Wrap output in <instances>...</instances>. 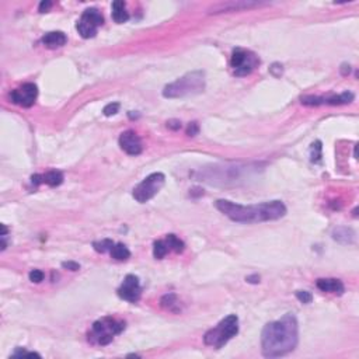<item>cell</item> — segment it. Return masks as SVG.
Wrapping results in <instances>:
<instances>
[{
  "mask_svg": "<svg viewBox=\"0 0 359 359\" xmlns=\"http://www.w3.org/2000/svg\"><path fill=\"white\" fill-rule=\"evenodd\" d=\"M167 126H168L170 129H174V131H177V129H180V128H181V122H180V121H175V119H171V121H168V122H167Z\"/></svg>",
  "mask_w": 359,
  "mask_h": 359,
  "instance_id": "31",
  "label": "cell"
},
{
  "mask_svg": "<svg viewBox=\"0 0 359 359\" xmlns=\"http://www.w3.org/2000/svg\"><path fill=\"white\" fill-rule=\"evenodd\" d=\"M198 132H199V126L196 122H191L190 125H188V129H187V135L190 136H195L198 135Z\"/></svg>",
  "mask_w": 359,
  "mask_h": 359,
  "instance_id": "28",
  "label": "cell"
},
{
  "mask_svg": "<svg viewBox=\"0 0 359 359\" xmlns=\"http://www.w3.org/2000/svg\"><path fill=\"white\" fill-rule=\"evenodd\" d=\"M239 332V319L236 314H230L224 317L216 327L205 332L204 342L208 347H214L221 350L229 341Z\"/></svg>",
  "mask_w": 359,
  "mask_h": 359,
  "instance_id": "4",
  "label": "cell"
},
{
  "mask_svg": "<svg viewBox=\"0 0 359 359\" xmlns=\"http://www.w3.org/2000/svg\"><path fill=\"white\" fill-rule=\"evenodd\" d=\"M37 96H38V87L34 83H26L20 87L14 88L10 93L11 101L24 108L32 107L37 100Z\"/></svg>",
  "mask_w": 359,
  "mask_h": 359,
  "instance_id": "9",
  "label": "cell"
},
{
  "mask_svg": "<svg viewBox=\"0 0 359 359\" xmlns=\"http://www.w3.org/2000/svg\"><path fill=\"white\" fill-rule=\"evenodd\" d=\"M114 244H115V243L112 242L111 239H104V240H101V242L93 243V247H94V250H96L97 252L104 254V252L111 251V250H112V247H114Z\"/></svg>",
  "mask_w": 359,
  "mask_h": 359,
  "instance_id": "22",
  "label": "cell"
},
{
  "mask_svg": "<svg viewBox=\"0 0 359 359\" xmlns=\"http://www.w3.org/2000/svg\"><path fill=\"white\" fill-rule=\"evenodd\" d=\"M119 146L121 149L131 156H138L142 153L143 146H142V140L140 138L136 135L134 131H126L122 132L119 136Z\"/></svg>",
  "mask_w": 359,
  "mask_h": 359,
  "instance_id": "12",
  "label": "cell"
},
{
  "mask_svg": "<svg viewBox=\"0 0 359 359\" xmlns=\"http://www.w3.org/2000/svg\"><path fill=\"white\" fill-rule=\"evenodd\" d=\"M42 44L49 49H55V48H60L66 44L68 41V37L62 32V31H51V32H47L44 37H42Z\"/></svg>",
  "mask_w": 359,
  "mask_h": 359,
  "instance_id": "15",
  "label": "cell"
},
{
  "mask_svg": "<svg viewBox=\"0 0 359 359\" xmlns=\"http://www.w3.org/2000/svg\"><path fill=\"white\" fill-rule=\"evenodd\" d=\"M166 243L168 246L170 250H173L175 252H183L185 249V244L183 240H180L175 234H167L166 237Z\"/></svg>",
  "mask_w": 359,
  "mask_h": 359,
  "instance_id": "20",
  "label": "cell"
},
{
  "mask_svg": "<svg viewBox=\"0 0 359 359\" xmlns=\"http://www.w3.org/2000/svg\"><path fill=\"white\" fill-rule=\"evenodd\" d=\"M354 101V94L350 91H345L338 96H330V97H314V96H306L302 97V104L304 106H341V104H348Z\"/></svg>",
  "mask_w": 359,
  "mask_h": 359,
  "instance_id": "11",
  "label": "cell"
},
{
  "mask_svg": "<svg viewBox=\"0 0 359 359\" xmlns=\"http://www.w3.org/2000/svg\"><path fill=\"white\" fill-rule=\"evenodd\" d=\"M299 326L293 313H286L282 319L265 324L261 334L262 355L278 358L289 354L298 347Z\"/></svg>",
  "mask_w": 359,
  "mask_h": 359,
  "instance_id": "1",
  "label": "cell"
},
{
  "mask_svg": "<svg viewBox=\"0 0 359 359\" xmlns=\"http://www.w3.org/2000/svg\"><path fill=\"white\" fill-rule=\"evenodd\" d=\"M118 111H119V103H111V104L106 106L104 110H103V112H104V115H106V117L115 115Z\"/></svg>",
  "mask_w": 359,
  "mask_h": 359,
  "instance_id": "25",
  "label": "cell"
},
{
  "mask_svg": "<svg viewBox=\"0 0 359 359\" xmlns=\"http://www.w3.org/2000/svg\"><path fill=\"white\" fill-rule=\"evenodd\" d=\"M52 7V1H41L39 3V13H45V11H48L49 9Z\"/></svg>",
  "mask_w": 359,
  "mask_h": 359,
  "instance_id": "30",
  "label": "cell"
},
{
  "mask_svg": "<svg viewBox=\"0 0 359 359\" xmlns=\"http://www.w3.org/2000/svg\"><path fill=\"white\" fill-rule=\"evenodd\" d=\"M44 272L39 271V270H32L29 272V281L35 282V283H39V282L44 281Z\"/></svg>",
  "mask_w": 359,
  "mask_h": 359,
  "instance_id": "27",
  "label": "cell"
},
{
  "mask_svg": "<svg viewBox=\"0 0 359 359\" xmlns=\"http://www.w3.org/2000/svg\"><path fill=\"white\" fill-rule=\"evenodd\" d=\"M260 65V59L250 51L237 48L234 49L230 59V66L233 68L236 76H247Z\"/></svg>",
  "mask_w": 359,
  "mask_h": 359,
  "instance_id": "7",
  "label": "cell"
},
{
  "mask_svg": "<svg viewBox=\"0 0 359 359\" xmlns=\"http://www.w3.org/2000/svg\"><path fill=\"white\" fill-rule=\"evenodd\" d=\"M265 3H258V1H229V3H219L209 10L211 13H224V11H239V10L251 9V7H258Z\"/></svg>",
  "mask_w": 359,
  "mask_h": 359,
  "instance_id": "13",
  "label": "cell"
},
{
  "mask_svg": "<svg viewBox=\"0 0 359 359\" xmlns=\"http://www.w3.org/2000/svg\"><path fill=\"white\" fill-rule=\"evenodd\" d=\"M140 293H142V288H140L139 278L135 275H126L122 285L118 289V296L124 301L135 303L139 301Z\"/></svg>",
  "mask_w": 359,
  "mask_h": 359,
  "instance_id": "10",
  "label": "cell"
},
{
  "mask_svg": "<svg viewBox=\"0 0 359 359\" xmlns=\"http://www.w3.org/2000/svg\"><path fill=\"white\" fill-rule=\"evenodd\" d=\"M218 211L237 223H258L268 221H278L286 215V206L282 201H271L255 205H239L227 199H218L215 202Z\"/></svg>",
  "mask_w": 359,
  "mask_h": 359,
  "instance_id": "2",
  "label": "cell"
},
{
  "mask_svg": "<svg viewBox=\"0 0 359 359\" xmlns=\"http://www.w3.org/2000/svg\"><path fill=\"white\" fill-rule=\"evenodd\" d=\"M112 19L115 23L118 24H122V23H126L128 19H129V14L126 11V4L125 1L122 0H117L112 3Z\"/></svg>",
  "mask_w": 359,
  "mask_h": 359,
  "instance_id": "16",
  "label": "cell"
},
{
  "mask_svg": "<svg viewBox=\"0 0 359 359\" xmlns=\"http://www.w3.org/2000/svg\"><path fill=\"white\" fill-rule=\"evenodd\" d=\"M296 298L302 302V303H311L313 301V296H311L310 292L307 291H298L296 292Z\"/></svg>",
  "mask_w": 359,
  "mask_h": 359,
  "instance_id": "26",
  "label": "cell"
},
{
  "mask_svg": "<svg viewBox=\"0 0 359 359\" xmlns=\"http://www.w3.org/2000/svg\"><path fill=\"white\" fill-rule=\"evenodd\" d=\"M104 24V17L97 9H87L82 14V17L78 21V28L80 37L83 38H93L97 34L98 27Z\"/></svg>",
  "mask_w": 359,
  "mask_h": 359,
  "instance_id": "8",
  "label": "cell"
},
{
  "mask_svg": "<svg viewBox=\"0 0 359 359\" xmlns=\"http://www.w3.org/2000/svg\"><path fill=\"white\" fill-rule=\"evenodd\" d=\"M31 183L34 185H39L41 183H44V178L41 174H34L31 177Z\"/></svg>",
  "mask_w": 359,
  "mask_h": 359,
  "instance_id": "32",
  "label": "cell"
},
{
  "mask_svg": "<svg viewBox=\"0 0 359 359\" xmlns=\"http://www.w3.org/2000/svg\"><path fill=\"white\" fill-rule=\"evenodd\" d=\"M323 146H321L320 140H316L310 147V160L311 163H320L321 157H323Z\"/></svg>",
  "mask_w": 359,
  "mask_h": 359,
  "instance_id": "23",
  "label": "cell"
},
{
  "mask_svg": "<svg viewBox=\"0 0 359 359\" xmlns=\"http://www.w3.org/2000/svg\"><path fill=\"white\" fill-rule=\"evenodd\" d=\"M168 246H167V243L166 240H157L153 244V255H155V258L157 260H162V258H165L166 255H167V252H168Z\"/></svg>",
  "mask_w": 359,
  "mask_h": 359,
  "instance_id": "21",
  "label": "cell"
},
{
  "mask_svg": "<svg viewBox=\"0 0 359 359\" xmlns=\"http://www.w3.org/2000/svg\"><path fill=\"white\" fill-rule=\"evenodd\" d=\"M42 178H44V183L51 187H58L63 183V174L58 170H51L42 175Z\"/></svg>",
  "mask_w": 359,
  "mask_h": 359,
  "instance_id": "19",
  "label": "cell"
},
{
  "mask_svg": "<svg viewBox=\"0 0 359 359\" xmlns=\"http://www.w3.org/2000/svg\"><path fill=\"white\" fill-rule=\"evenodd\" d=\"M204 88L205 73L202 70H195L167 84L163 90V96L166 98H183L199 94L204 91Z\"/></svg>",
  "mask_w": 359,
  "mask_h": 359,
  "instance_id": "3",
  "label": "cell"
},
{
  "mask_svg": "<svg viewBox=\"0 0 359 359\" xmlns=\"http://www.w3.org/2000/svg\"><path fill=\"white\" fill-rule=\"evenodd\" d=\"M332 239L341 244H351L355 239V233L348 227H338L332 232Z\"/></svg>",
  "mask_w": 359,
  "mask_h": 359,
  "instance_id": "17",
  "label": "cell"
},
{
  "mask_svg": "<svg viewBox=\"0 0 359 359\" xmlns=\"http://www.w3.org/2000/svg\"><path fill=\"white\" fill-rule=\"evenodd\" d=\"M110 252H111V257H112L114 260H117V261H125V260H128V258L131 257L129 249L126 247L125 244H122V243L114 244L112 250Z\"/></svg>",
  "mask_w": 359,
  "mask_h": 359,
  "instance_id": "18",
  "label": "cell"
},
{
  "mask_svg": "<svg viewBox=\"0 0 359 359\" xmlns=\"http://www.w3.org/2000/svg\"><path fill=\"white\" fill-rule=\"evenodd\" d=\"M317 288L321 292H329V293H335V295H342L345 288L344 283L340 279H334V278H321L316 282Z\"/></svg>",
  "mask_w": 359,
  "mask_h": 359,
  "instance_id": "14",
  "label": "cell"
},
{
  "mask_svg": "<svg viewBox=\"0 0 359 359\" xmlns=\"http://www.w3.org/2000/svg\"><path fill=\"white\" fill-rule=\"evenodd\" d=\"M174 304H177V299H175V295L170 293V295H166L165 298L162 299V306L167 307L168 310H174Z\"/></svg>",
  "mask_w": 359,
  "mask_h": 359,
  "instance_id": "24",
  "label": "cell"
},
{
  "mask_svg": "<svg viewBox=\"0 0 359 359\" xmlns=\"http://www.w3.org/2000/svg\"><path fill=\"white\" fill-rule=\"evenodd\" d=\"M62 267H63V268H66V270H70V271H78V270H80V265H79L78 262H73V261L62 262Z\"/></svg>",
  "mask_w": 359,
  "mask_h": 359,
  "instance_id": "29",
  "label": "cell"
},
{
  "mask_svg": "<svg viewBox=\"0 0 359 359\" xmlns=\"http://www.w3.org/2000/svg\"><path fill=\"white\" fill-rule=\"evenodd\" d=\"M124 329V321H118L112 317H104L93 324L91 332L88 334V340L98 345H107L114 340V335L122 332Z\"/></svg>",
  "mask_w": 359,
  "mask_h": 359,
  "instance_id": "5",
  "label": "cell"
},
{
  "mask_svg": "<svg viewBox=\"0 0 359 359\" xmlns=\"http://www.w3.org/2000/svg\"><path fill=\"white\" fill-rule=\"evenodd\" d=\"M166 177L163 173H153V174L147 175L142 183L136 185L134 188V198L138 202L145 204L147 201H150L165 185Z\"/></svg>",
  "mask_w": 359,
  "mask_h": 359,
  "instance_id": "6",
  "label": "cell"
},
{
  "mask_svg": "<svg viewBox=\"0 0 359 359\" xmlns=\"http://www.w3.org/2000/svg\"><path fill=\"white\" fill-rule=\"evenodd\" d=\"M344 68H348V72L351 70L350 65H348V66H347V65H344ZM342 73H344V75H347V69H342Z\"/></svg>",
  "mask_w": 359,
  "mask_h": 359,
  "instance_id": "33",
  "label": "cell"
}]
</instances>
